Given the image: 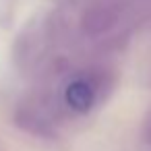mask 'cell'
<instances>
[{"mask_svg":"<svg viewBox=\"0 0 151 151\" xmlns=\"http://www.w3.org/2000/svg\"><path fill=\"white\" fill-rule=\"evenodd\" d=\"M64 99L75 112H87L93 106L95 93L87 81H73L64 91Z\"/></svg>","mask_w":151,"mask_h":151,"instance_id":"cell-1","label":"cell"}]
</instances>
